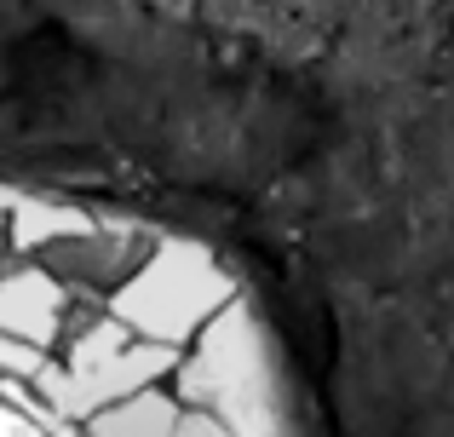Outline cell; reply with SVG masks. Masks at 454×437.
<instances>
[{
  "label": "cell",
  "instance_id": "obj_1",
  "mask_svg": "<svg viewBox=\"0 0 454 437\" xmlns=\"http://www.w3.org/2000/svg\"><path fill=\"white\" fill-rule=\"evenodd\" d=\"M0 437H305L207 242L0 179Z\"/></svg>",
  "mask_w": 454,
  "mask_h": 437
}]
</instances>
